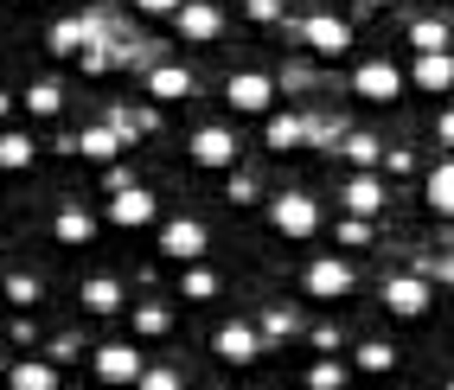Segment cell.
I'll list each match as a JSON object with an SVG mask.
<instances>
[{
    "label": "cell",
    "mask_w": 454,
    "mask_h": 390,
    "mask_svg": "<svg viewBox=\"0 0 454 390\" xmlns=\"http://www.w3.org/2000/svg\"><path fill=\"white\" fill-rule=\"evenodd\" d=\"M179 294H186V301H211V294H218V276H211V269H186Z\"/></svg>",
    "instance_id": "f1b7e54d"
},
{
    "label": "cell",
    "mask_w": 454,
    "mask_h": 390,
    "mask_svg": "<svg viewBox=\"0 0 454 390\" xmlns=\"http://www.w3.org/2000/svg\"><path fill=\"white\" fill-rule=\"evenodd\" d=\"M147 97L154 103H186L192 97V71L186 65H154L147 71Z\"/></svg>",
    "instance_id": "9a60e30c"
},
{
    "label": "cell",
    "mask_w": 454,
    "mask_h": 390,
    "mask_svg": "<svg viewBox=\"0 0 454 390\" xmlns=\"http://www.w3.org/2000/svg\"><path fill=\"white\" fill-rule=\"evenodd\" d=\"M211 352H218L224 365H256L262 339H256V326H244V320H224L218 333H211Z\"/></svg>",
    "instance_id": "30bf717a"
},
{
    "label": "cell",
    "mask_w": 454,
    "mask_h": 390,
    "mask_svg": "<svg viewBox=\"0 0 454 390\" xmlns=\"http://www.w3.org/2000/svg\"><path fill=\"white\" fill-rule=\"evenodd\" d=\"M262 333H269V339H288V333H294V320H288V314H276V308H269V314H262Z\"/></svg>",
    "instance_id": "d590c367"
},
{
    "label": "cell",
    "mask_w": 454,
    "mask_h": 390,
    "mask_svg": "<svg viewBox=\"0 0 454 390\" xmlns=\"http://www.w3.org/2000/svg\"><path fill=\"white\" fill-rule=\"evenodd\" d=\"M7 301L13 308H33L39 301V276H7Z\"/></svg>",
    "instance_id": "4dcf8cb0"
},
{
    "label": "cell",
    "mask_w": 454,
    "mask_h": 390,
    "mask_svg": "<svg viewBox=\"0 0 454 390\" xmlns=\"http://www.w3.org/2000/svg\"><path fill=\"white\" fill-rule=\"evenodd\" d=\"M83 308L90 314H122V282L115 276H90L83 282Z\"/></svg>",
    "instance_id": "7402d4cb"
},
{
    "label": "cell",
    "mask_w": 454,
    "mask_h": 390,
    "mask_svg": "<svg viewBox=\"0 0 454 390\" xmlns=\"http://www.w3.org/2000/svg\"><path fill=\"white\" fill-rule=\"evenodd\" d=\"M90 371H97L103 384H141V371H147V358H141V346H129V339H109V346H97L90 352Z\"/></svg>",
    "instance_id": "3957f363"
},
{
    "label": "cell",
    "mask_w": 454,
    "mask_h": 390,
    "mask_svg": "<svg viewBox=\"0 0 454 390\" xmlns=\"http://www.w3.org/2000/svg\"><path fill=\"white\" fill-rule=\"evenodd\" d=\"M224 103L237 115H269V109H276V77H269V71H231L224 77Z\"/></svg>",
    "instance_id": "7a4b0ae2"
},
{
    "label": "cell",
    "mask_w": 454,
    "mask_h": 390,
    "mask_svg": "<svg viewBox=\"0 0 454 390\" xmlns=\"http://www.w3.org/2000/svg\"><path fill=\"white\" fill-rule=\"evenodd\" d=\"M231 160H237V135H231V129H199V135H192V167L224 173Z\"/></svg>",
    "instance_id": "7c38bea8"
},
{
    "label": "cell",
    "mask_w": 454,
    "mask_h": 390,
    "mask_svg": "<svg viewBox=\"0 0 454 390\" xmlns=\"http://www.w3.org/2000/svg\"><path fill=\"white\" fill-rule=\"evenodd\" d=\"M154 218H160V199H154V192H141V186L109 192V224H115V230H147Z\"/></svg>",
    "instance_id": "8992f818"
},
{
    "label": "cell",
    "mask_w": 454,
    "mask_h": 390,
    "mask_svg": "<svg viewBox=\"0 0 454 390\" xmlns=\"http://www.w3.org/2000/svg\"><path fill=\"white\" fill-rule=\"evenodd\" d=\"M340 237H346V244H365L372 224H365V218H346V224H340Z\"/></svg>",
    "instance_id": "8d00e7d4"
},
{
    "label": "cell",
    "mask_w": 454,
    "mask_h": 390,
    "mask_svg": "<svg viewBox=\"0 0 454 390\" xmlns=\"http://www.w3.org/2000/svg\"><path fill=\"white\" fill-rule=\"evenodd\" d=\"M346 160H352L358 173H378V160H384L378 135H346Z\"/></svg>",
    "instance_id": "d4e9b609"
},
{
    "label": "cell",
    "mask_w": 454,
    "mask_h": 390,
    "mask_svg": "<svg viewBox=\"0 0 454 390\" xmlns=\"http://www.w3.org/2000/svg\"><path fill=\"white\" fill-rule=\"evenodd\" d=\"M167 326H173V314H167V308H135V333H141V339H160Z\"/></svg>",
    "instance_id": "f546056e"
},
{
    "label": "cell",
    "mask_w": 454,
    "mask_h": 390,
    "mask_svg": "<svg viewBox=\"0 0 454 390\" xmlns=\"http://www.w3.org/2000/svg\"><path fill=\"white\" fill-rule=\"evenodd\" d=\"M308 390H346V365H340V358H320V365H308Z\"/></svg>",
    "instance_id": "83f0119b"
},
{
    "label": "cell",
    "mask_w": 454,
    "mask_h": 390,
    "mask_svg": "<svg viewBox=\"0 0 454 390\" xmlns=\"http://www.w3.org/2000/svg\"><path fill=\"white\" fill-rule=\"evenodd\" d=\"M352 365L372 371V378H384V371H397V346H390V339H365V346L352 352Z\"/></svg>",
    "instance_id": "603a6c76"
},
{
    "label": "cell",
    "mask_w": 454,
    "mask_h": 390,
    "mask_svg": "<svg viewBox=\"0 0 454 390\" xmlns=\"http://www.w3.org/2000/svg\"><path fill=\"white\" fill-rule=\"evenodd\" d=\"M346 205H352V218H378L384 212V179L378 173H352L346 179Z\"/></svg>",
    "instance_id": "2e32d148"
},
{
    "label": "cell",
    "mask_w": 454,
    "mask_h": 390,
    "mask_svg": "<svg viewBox=\"0 0 454 390\" xmlns=\"http://www.w3.org/2000/svg\"><path fill=\"white\" fill-rule=\"evenodd\" d=\"M77 154H90V160H115V154H122V129H115V122L83 129V135H77Z\"/></svg>",
    "instance_id": "44dd1931"
},
{
    "label": "cell",
    "mask_w": 454,
    "mask_h": 390,
    "mask_svg": "<svg viewBox=\"0 0 454 390\" xmlns=\"http://www.w3.org/2000/svg\"><path fill=\"white\" fill-rule=\"evenodd\" d=\"M301 141H308V122H301V115H269V147H276V154H294Z\"/></svg>",
    "instance_id": "cb8c5ba5"
},
{
    "label": "cell",
    "mask_w": 454,
    "mask_h": 390,
    "mask_svg": "<svg viewBox=\"0 0 454 390\" xmlns=\"http://www.w3.org/2000/svg\"><path fill=\"white\" fill-rule=\"evenodd\" d=\"M186 0H135V13H147V20H173Z\"/></svg>",
    "instance_id": "e575fe53"
},
{
    "label": "cell",
    "mask_w": 454,
    "mask_h": 390,
    "mask_svg": "<svg viewBox=\"0 0 454 390\" xmlns=\"http://www.w3.org/2000/svg\"><path fill=\"white\" fill-rule=\"evenodd\" d=\"M77 65H83V71H97V77H103V71L115 65V51H103V39H97V45H83V51H77Z\"/></svg>",
    "instance_id": "d6a6232c"
},
{
    "label": "cell",
    "mask_w": 454,
    "mask_h": 390,
    "mask_svg": "<svg viewBox=\"0 0 454 390\" xmlns=\"http://www.w3.org/2000/svg\"><path fill=\"white\" fill-rule=\"evenodd\" d=\"M269 224L301 244V237H314V230H320V205H314L308 192H276V199H269Z\"/></svg>",
    "instance_id": "277c9868"
},
{
    "label": "cell",
    "mask_w": 454,
    "mask_h": 390,
    "mask_svg": "<svg viewBox=\"0 0 454 390\" xmlns=\"http://www.w3.org/2000/svg\"><path fill=\"white\" fill-rule=\"evenodd\" d=\"M135 390H186V384H179V371H167V365H147Z\"/></svg>",
    "instance_id": "1f68e13d"
},
{
    "label": "cell",
    "mask_w": 454,
    "mask_h": 390,
    "mask_svg": "<svg viewBox=\"0 0 454 390\" xmlns=\"http://www.w3.org/2000/svg\"><path fill=\"white\" fill-rule=\"evenodd\" d=\"M51 237H58V244H71V250H83L90 237H97V218H90V212H77V205H65V212L51 218Z\"/></svg>",
    "instance_id": "d6986e66"
},
{
    "label": "cell",
    "mask_w": 454,
    "mask_h": 390,
    "mask_svg": "<svg viewBox=\"0 0 454 390\" xmlns=\"http://www.w3.org/2000/svg\"><path fill=\"white\" fill-rule=\"evenodd\" d=\"M435 141H442V147H454V109H442V115H435Z\"/></svg>",
    "instance_id": "74e56055"
},
{
    "label": "cell",
    "mask_w": 454,
    "mask_h": 390,
    "mask_svg": "<svg viewBox=\"0 0 454 390\" xmlns=\"http://www.w3.org/2000/svg\"><path fill=\"white\" fill-rule=\"evenodd\" d=\"M97 39H103V26H97V20H58L51 33H45L51 58H77L83 45H97Z\"/></svg>",
    "instance_id": "4fadbf2b"
},
{
    "label": "cell",
    "mask_w": 454,
    "mask_h": 390,
    "mask_svg": "<svg viewBox=\"0 0 454 390\" xmlns=\"http://www.w3.org/2000/svg\"><path fill=\"white\" fill-rule=\"evenodd\" d=\"M429 301H435L429 276H390V282H384V308L397 314V320H422V314H429Z\"/></svg>",
    "instance_id": "5b68a950"
},
{
    "label": "cell",
    "mask_w": 454,
    "mask_h": 390,
    "mask_svg": "<svg viewBox=\"0 0 454 390\" xmlns=\"http://www.w3.org/2000/svg\"><path fill=\"white\" fill-rule=\"evenodd\" d=\"M448 390H454V384H448Z\"/></svg>",
    "instance_id": "ab89813d"
},
{
    "label": "cell",
    "mask_w": 454,
    "mask_h": 390,
    "mask_svg": "<svg viewBox=\"0 0 454 390\" xmlns=\"http://www.w3.org/2000/svg\"><path fill=\"white\" fill-rule=\"evenodd\" d=\"M20 103H26V115H58V109H65V90H58V83H33Z\"/></svg>",
    "instance_id": "484cf974"
},
{
    "label": "cell",
    "mask_w": 454,
    "mask_h": 390,
    "mask_svg": "<svg viewBox=\"0 0 454 390\" xmlns=\"http://www.w3.org/2000/svg\"><path fill=\"white\" fill-rule=\"evenodd\" d=\"M422 205H429L435 218H454V160L429 167V179H422Z\"/></svg>",
    "instance_id": "e0dca14e"
},
{
    "label": "cell",
    "mask_w": 454,
    "mask_h": 390,
    "mask_svg": "<svg viewBox=\"0 0 454 390\" xmlns=\"http://www.w3.org/2000/svg\"><path fill=\"white\" fill-rule=\"evenodd\" d=\"M244 13H250L256 26H276V20H282V0H244Z\"/></svg>",
    "instance_id": "836d02e7"
},
{
    "label": "cell",
    "mask_w": 454,
    "mask_h": 390,
    "mask_svg": "<svg viewBox=\"0 0 454 390\" xmlns=\"http://www.w3.org/2000/svg\"><path fill=\"white\" fill-rule=\"evenodd\" d=\"M410 45H416V51H448V26H442V20H416V26H410Z\"/></svg>",
    "instance_id": "4316f807"
},
{
    "label": "cell",
    "mask_w": 454,
    "mask_h": 390,
    "mask_svg": "<svg viewBox=\"0 0 454 390\" xmlns=\"http://www.w3.org/2000/svg\"><path fill=\"white\" fill-rule=\"evenodd\" d=\"M173 33L186 39V45H211V39L224 33V13L211 7V0H186V7L173 13Z\"/></svg>",
    "instance_id": "ba28073f"
},
{
    "label": "cell",
    "mask_w": 454,
    "mask_h": 390,
    "mask_svg": "<svg viewBox=\"0 0 454 390\" xmlns=\"http://www.w3.org/2000/svg\"><path fill=\"white\" fill-rule=\"evenodd\" d=\"M7 109H13V97H7V90H0V122H7Z\"/></svg>",
    "instance_id": "f35d334b"
},
{
    "label": "cell",
    "mask_w": 454,
    "mask_h": 390,
    "mask_svg": "<svg viewBox=\"0 0 454 390\" xmlns=\"http://www.w3.org/2000/svg\"><path fill=\"white\" fill-rule=\"evenodd\" d=\"M301 39H308V51H314V58H346L352 26H346L340 13H314L308 26H301Z\"/></svg>",
    "instance_id": "9c48e42d"
},
{
    "label": "cell",
    "mask_w": 454,
    "mask_h": 390,
    "mask_svg": "<svg viewBox=\"0 0 454 390\" xmlns=\"http://www.w3.org/2000/svg\"><path fill=\"white\" fill-rule=\"evenodd\" d=\"M352 97L358 103H378V109H390L403 97V71L390 65V58H365V65L352 71Z\"/></svg>",
    "instance_id": "6da1fadb"
},
{
    "label": "cell",
    "mask_w": 454,
    "mask_h": 390,
    "mask_svg": "<svg viewBox=\"0 0 454 390\" xmlns=\"http://www.w3.org/2000/svg\"><path fill=\"white\" fill-rule=\"evenodd\" d=\"M410 83H416V90H429V97H448V90H454V58H448V51H416Z\"/></svg>",
    "instance_id": "5bb4252c"
},
{
    "label": "cell",
    "mask_w": 454,
    "mask_h": 390,
    "mask_svg": "<svg viewBox=\"0 0 454 390\" xmlns=\"http://www.w3.org/2000/svg\"><path fill=\"white\" fill-rule=\"evenodd\" d=\"M301 282H308L314 301H346V294H352V269L340 256H320V262H308V276H301Z\"/></svg>",
    "instance_id": "8fae6325"
},
{
    "label": "cell",
    "mask_w": 454,
    "mask_h": 390,
    "mask_svg": "<svg viewBox=\"0 0 454 390\" xmlns=\"http://www.w3.org/2000/svg\"><path fill=\"white\" fill-rule=\"evenodd\" d=\"M7 384H13V390H58V371L45 365V358H13V365H7Z\"/></svg>",
    "instance_id": "ffe728a7"
},
{
    "label": "cell",
    "mask_w": 454,
    "mask_h": 390,
    "mask_svg": "<svg viewBox=\"0 0 454 390\" xmlns=\"http://www.w3.org/2000/svg\"><path fill=\"white\" fill-rule=\"evenodd\" d=\"M33 154H39V141L26 129H0V173H26Z\"/></svg>",
    "instance_id": "ac0fdd59"
},
{
    "label": "cell",
    "mask_w": 454,
    "mask_h": 390,
    "mask_svg": "<svg viewBox=\"0 0 454 390\" xmlns=\"http://www.w3.org/2000/svg\"><path fill=\"white\" fill-rule=\"evenodd\" d=\"M205 244H211V237H205L199 218H167V224H160V256H167V262H199Z\"/></svg>",
    "instance_id": "52a82bcc"
}]
</instances>
